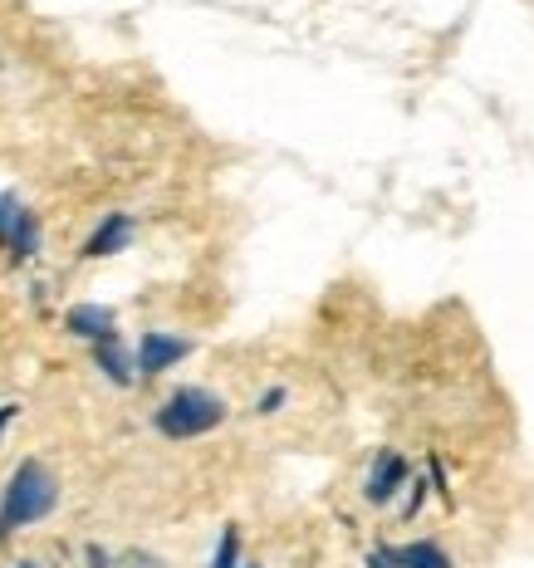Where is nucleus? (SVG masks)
<instances>
[{"mask_svg": "<svg viewBox=\"0 0 534 568\" xmlns=\"http://www.w3.org/2000/svg\"><path fill=\"white\" fill-rule=\"evenodd\" d=\"M59 490H54V476L44 466H34V460H26V466L10 476L6 485V505H0V529H20V525H34V519H44L54 510Z\"/></svg>", "mask_w": 534, "mask_h": 568, "instance_id": "nucleus-1", "label": "nucleus"}, {"mask_svg": "<svg viewBox=\"0 0 534 568\" xmlns=\"http://www.w3.org/2000/svg\"><path fill=\"white\" fill-rule=\"evenodd\" d=\"M221 417H225L221 397L201 393V387H182V393H172L168 402H162L158 426H162V436L187 442V436H201V432H211V426H221Z\"/></svg>", "mask_w": 534, "mask_h": 568, "instance_id": "nucleus-2", "label": "nucleus"}, {"mask_svg": "<svg viewBox=\"0 0 534 568\" xmlns=\"http://www.w3.org/2000/svg\"><path fill=\"white\" fill-rule=\"evenodd\" d=\"M0 241L16 251V260H30L34 255V221L16 206V196L0 201Z\"/></svg>", "mask_w": 534, "mask_h": 568, "instance_id": "nucleus-3", "label": "nucleus"}, {"mask_svg": "<svg viewBox=\"0 0 534 568\" xmlns=\"http://www.w3.org/2000/svg\"><path fill=\"white\" fill-rule=\"evenodd\" d=\"M177 358H187V343L182 338L148 334V338H142V353H138V368L142 373H162V368H172Z\"/></svg>", "mask_w": 534, "mask_h": 568, "instance_id": "nucleus-4", "label": "nucleus"}, {"mask_svg": "<svg viewBox=\"0 0 534 568\" xmlns=\"http://www.w3.org/2000/svg\"><path fill=\"white\" fill-rule=\"evenodd\" d=\"M402 480H407V460H402V456H377L373 476H367V500H373V505L393 500V490Z\"/></svg>", "mask_w": 534, "mask_h": 568, "instance_id": "nucleus-5", "label": "nucleus"}, {"mask_svg": "<svg viewBox=\"0 0 534 568\" xmlns=\"http://www.w3.org/2000/svg\"><path fill=\"white\" fill-rule=\"evenodd\" d=\"M69 328H74L79 338H93V343H99V338H109V334H113V314H109V310H93V304H84V310L69 314Z\"/></svg>", "mask_w": 534, "mask_h": 568, "instance_id": "nucleus-6", "label": "nucleus"}, {"mask_svg": "<svg viewBox=\"0 0 534 568\" xmlns=\"http://www.w3.org/2000/svg\"><path fill=\"white\" fill-rule=\"evenodd\" d=\"M128 231H133V221H128V216H109V226H103L99 235H93L84 255H109V251H118V245L128 241Z\"/></svg>", "mask_w": 534, "mask_h": 568, "instance_id": "nucleus-7", "label": "nucleus"}, {"mask_svg": "<svg viewBox=\"0 0 534 568\" xmlns=\"http://www.w3.org/2000/svg\"><path fill=\"white\" fill-rule=\"evenodd\" d=\"M99 363L109 368L113 383H133V368H128V358H123V348H118V338H99Z\"/></svg>", "mask_w": 534, "mask_h": 568, "instance_id": "nucleus-8", "label": "nucleus"}, {"mask_svg": "<svg viewBox=\"0 0 534 568\" xmlns=\"http://www.w3.org/2000/svg\"><path fill=\"white\" fill-rule=\"evenodd\" d=\"M393 559H397L402 568H451V564L442 559V549H436V544H412V549L393 554Z\"/></svg>", "mask_w": 534, "mask_h": 568, "instance_id": "nucleus-9", "label": "nucleus"}, {"mask_svg": "<svg viewBox=\"0 0 534 568\" xmlns=\"http://www.w3.org/2000/svg\"><path fill=\"white\" fill-rule=\"evenodd\" d=\"M211 568H235V529H225L221 554H216V564H211Z\"/></svg>", "mask_w": 534, "mask_h": 568, "instance_id": "nucleus-10", "label": "nucleus"}, {"mask_svg": "<svg viewBox=\"0 0 534 568\" xmlns=\"http://www.w3.org/2000/svg\"><path fill=\"white\" fill-rule=\"evenodd\" d=\"M432 480H436V495H442V500L451 505V490H446V470H442V460L432 456Z\"/></svg>", "mask_w": 534, "mask_h": 568, "instance_id": "nucleus-11", "label": "nucleus"}, {"mask_svg": "<svg viewBox=\"0 0 534 568\" xmlns=\"http://www.w3.org/2000/svg\"><path fill=\"white\" fill-rule=\"evenodd\" d=\"M118 568H162V564H158V559H142V554H133V559L118 564Z\"/></svg>", "mask_w": 534, "mask_h": 568, "instance_id": "nucleus-12", "label": "nucleus"}, {"mask_svg": "<svg viewBox=\"0 0 534 568\" xmlns=\"http://www.w3.org/2000/svg\"><path fill=\"white\" fill-rule=\"evenodd\" d=\"M10 412H16V407H0V426H6V422H10Z\"/></svg>", "mask_w": 534, "mask_h": 568, "instance_id": "nucleus-13", "label": "nucleus"}, {"mask_svg": "<svg viewBox=\"0 0 534 568\" xmlns=\"http://www.w3.org/2000/svg\"><path fill=\"white\" fill-rule=\"evenodd\" d=\"M20 568H34V564H20Z\"/></svg>", "mask_w": 534, "mask_h": 568, "instance_id": "nucleus-14", "label": "nucleus"}]
</instances>
